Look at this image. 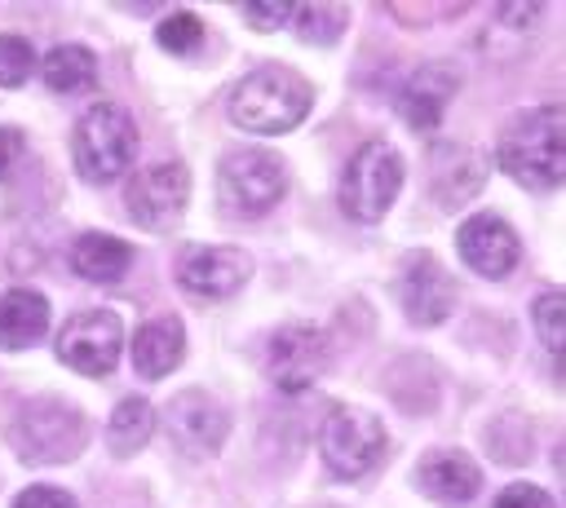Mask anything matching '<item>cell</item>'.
I'll use <instances>...</instances> for the list:
<instances>
[{
    "mask_svg": "<svg viewBox=\"0 0 566 508\" xmlns=\"http://www.w3.org/2000/svg\"><path fill=\"white\" fill-rule=\"evenodd\" d=\"M495 159L500 168L535 190V194H548L562 186L566 177V124H562V106L548 102V106H535V110H522L513 115L500 137H495Z\"/></svg>",
    "mask_w": 566,
    "mask_h": 508,
    "instance_id": "cell-1",
    "label": "cell"
},
{
    "mask_svg": "<svg viewBox=\"0 0 566 508\" xmlns=\"http://www.w3.org/2000/svg\"><path fill=\"white\" fill-rule=\"evenodd\" d=\"M310 106H314L310 80L296 75L292 66H274V62L248 71L230 93V119L261 137L292 133L310 115Z\"/></svg>",
    "mask_w": 566,
    "mask_h": 508,
    "instance_id": "cell-2",
    "label": "cell"
},
{
    "mask_svg": "<svg viewBox=\"0 0 566 508\" xmlns=\"http://www.w3.org/2000/svg\"><path fill=\"white\" fill-rule=\"evenodd\" d=\"M84 437L88 420L57 398H35L9 420V446L27 464H66L84 451Z\"/></svg>",
    "mask_w": 566,
    "mask_h": 508,
    "instance_id": "cell-3",
    "label": "cell"
},
{
    "mask_svg": "<svg viewBox=\"0 0 566 508\" xmlns=\"http://www.w3.org/2000/svg\"><path fill=\"white\" fill-rule=\"evenodd\" d=\"M137 155V124L124 106L97 102L80 115L71 133V159L84 181H111L119 177Z\"/></svg>",
    "mask_w": 566,
    "mask_h": 508,
    "instance_id": "cell-4",
    "label": "cell"
},
{
    "mask_svg": "<svg viewBox=\"0 0 566 508\" xmlns=\"http://www.w3.org/2000/svg\"><path fill=\"white\" fill-rule=\"evenodd\" d=\"M402 177H407L402 155L389 141H380V137L363 141L354 150V159L345 163V172H340V208H345V216L367 221V225L380 221L394 208V199L402 190Z\"/></svg>",
    "mask_w": 566,
    "mask_h": 508,
    "instance_id": "cell-5",
    "label": "cell"
},
{
    "mask_svg": "<svg viewBox=\"0 0 566 508\" xmlns=\"http://www.w3.org/2000/svg\"><path fill=\"white\" fill-rule=\"evenodd\" d=\"M385 446H389L385 424L371 411H363V406H332L327 411L318 451H323V464L332 477H340V481L367 477L385 459Z\"/></svg>",
    "mask_w": 566,
    "mask_h": 508,
    "instance_id": "cell-6",
    "label": "cell"
},
{
    "mask_svg": "<svg viewBox=\"0 0 566 508\" xmlns=\"http://www.w3.org/2000/svg\"><path fill=\"white\" fill-rule=\"evenodd\" d=\"M217 190L230 212L261 216L287 194V172L270 150H230L217 168Z\"/></svg>",
    "mask_w": 566,
    "mask_h": 508,
    "instance_id": "cell-7",
    "label": "cell"
},
{
    "mask_svg": "<svg viewBox=\"0 0 566 508\" xmlns=\"http://www.w3.org/2000/svg\"><path fill=\"white\" fill-rule=\"evenodd\" d=\"M124 349V322L111 309H84L75 314L57 336V358L80 375H111Z\"/></svg>",
    "mask_w": 566,
    "mask_h": 508,
    "instance_id": "cell-8",
    "label": "cell"
},
{
    "mask_svg": "<svg viewBox=\"0 0 566 508\" xmlns=\"http://www.w3.org/2000/svg\"><path fill=\"white\" fill-rule=\"evenodd\" d=\"M186 194H190V172L177 163V159H164V163H150L142 172L128 177L124 186V208L137 225L146 230H168L181 208H186Z\"/></svg>",
    "mask_w": 566,
    "mask_h": 508,
    "instance_id": "cell-9",
    "label": "cell"
},
{
    "mask_svg": "<svg viewBox=\"0 0 566 508\" xmlns=\"http://www.w3.org/2000/svg\"><path fill=\"white\" fill-rule=\"evenodd\" d=\"M455 296H460V287L442 269L438 256H429V252H407L402 256V265H398V300H402V309H407V318L416 327L442 322L455 309Z\"/></svg>",
    "mask_w": 566,
    "mask_h": 508,
    "instance_id": "cell-10",
    "label": "cell"
},
{
    "mask_svg": "<svg viewBox=\"0 0 566 508\" xmlns=\"http://www.w3.org/2000/svg\"><path fill=\"white\" fill-rule=\"evenodd\" d=\"M265 367L274 375L279 389L296 393V389H310L318 380V371L327 367V331L314 327V322H287L270 336V349H265Z\"/></svg>",
    "mask_w": 566,
    "mask_h": 508,
    "instance_id": "cell-11",
    "label": "cell"
},
{
    "mask_svg": "<svg viewBox=\"0 0 566 508\" xmlns=\"http://www.w3.org/2000/svg\"><path fill=\"white\" fill-rule=\"evenodd\" d=\"M164 428L168 437L177 442V451L203 459V455H217L226 433H230V415L217 398H208L203 389H186L177 393L168 406H164Z\"/></svg>",
    "mask_w": 566,
    "mask_h": 508,
    "instance_id": "cell-12",
    "label": "cell"
},
{
    "mask_svg": "<svg viewBox=\"0 0 566 508\" xmlns=\"http://www.w3.org/2000/svg\"><path fill=\"white\" fill-rule=\"evenodd\" d=\"M248 278H252V256L243 247L195 243V247H181V256H177V283L190 296H203V300L234 296Z\"/></svg>",
    "mask_w": 566,
    "mask_h": 508,
    "instance_id": "cell-13",
    "label": "cell"
},
{
    "mask_svg": "<svg viewBox=\"0 0 566 508\" xmlns=\"http://www.w3.org/2000/svg\"><path fill=\"white\" fill-rule=\"evenodd\" d=\"M455 252L464 256V265L482 278H504L513 274L517 256H522V243L513 234V225L500 216V212H473L460 234H455Z\"/></svg>",
    "mask_w": 566,
    "mask_h": 508,
    "instance_id": "cell-14",
    "label": "cell"
},
{
    "mask_svg": "<svg viewBox=\"0 0 566 508\" xmlns=\"http://www.w3.org/2000/svg\"><path fill=\"white\" fill-rule=\"evenodd\" d=\"M460 66L455 62H424V66H416L407 80H402V88H398V115L411 124V128H433L438 119H442V110H447V102L455 97V88H460Z\"/></svg>",
    "mask_w": 566,
    "mask_h": 508,
    "instance_id": "cell-15",
    "label": "cell"
},
{
    "mask_svg": "<svg viewBox=\"0 0 566 508\" xmlns=\"http://www.w3.org/2000/svg\"><path fill=\"white\" fill-rule=\"evenodd\" d=\"M416 486H420L429 499H438V504H447V508H460V504H469V499L478 495L482 468H478L464 451L442 446V451H429V455L420 459Z\"/></svg>",
    "mask_w": 566,
    "mask_h": 508,
    "instance_id": "cell-16",
    "label": "cell"
},
{
    "mask_svg": "<svg viewBox=\"0 0 566 508\" xmlns=\"http://www.w3.org/2000/svg\"><path fill=\"white\" fill-rule=\"evenodd\" d=\"M128 353H133V367H137L142 380H164L186 353V331H181V322L172 314H159V318H150V322H142L133 331V349Z\"/></svg>",
    "mask_w": 566,
    "mask_h": 508,
    "instance_id": "cell-17",
    "label": "cell"
},
{
    "mask_svg": "<svg viewBox=\"0 0 566 508\" xmlns=\"http://www.w3.org/2000/svg\"><path fill=\"white\" fill-rule=\"evenodd\" d=\"M429 181H433V194H438L442 208H460L464 199H473L482 190L486 168H482V159L469 146H438Z\"/></svg>",
    "mask_w": 566,
    "mask_h": 508,
    "instance_id": "cell-18",
    "label": "cell"
},
{
    "mask_svg": "<svg viewBox=\"0 0 566 508\" xmlns=\"http://www.w3.org/2000/svg\"><path fill=\"white\" fill-rule=\"evenodd\" d=\"M49 331V300L31 287H9L0 296V349H31Z\"/></svg>",
    "mask_w": 566,
    "mask_h": 508,
    "instance_id": "cell-19",
    "label": "cell"
},
{
    "mask_svg": "<svg viewBox=\"0 0 566 508\" xmlns=\"http://www.w3.org/2000/svg\"><path fill=\"white\" fill-rule=\"evenodd\" d=\"M128 265H133V247L124 239H115V234L88 230V234H80L71 243V269L80 278H88V283H115V278L128 274Z\"/></svg>",
    "mask_w": 566,
    "mask_h": 508,
    "instance_id": "cell-20",
    "label": "cell"
},
{
    "mask_svg": "<svg viewBox=\"0 0 566 508\" xmlns=\"http://www.w3.org/2000/svg\"><path fill=\"white\" fill-rule=\"evenodd\" d=\"M35 66L53 93H84L97 84V57L84 44H53Z\"/></svg>",
    "mask_w": 566,
    "mask_h": 508,
    "instance_id": "cell-21",
    "label": "cell"
},
{
    "mask_svg": "<svg viewBox=\"0 0 566 508\" xmlns=\"http://www.w3.org/2000/svg\"><path fill=\"white\" fill-rule=\"evenodd\" d=\"M150 428H155L150 402L137 398V393H128V398L111 411V420H106V446H111L115 455H137V451L150 442Z\"/></svg>",
    "mask_w": 566,
    "mask_h": 508,
    "instance_id": "cell-22",
    "label": "cell"
},
{
    "mask_svg": "<svg viewBox=\"0 0 566 508\" xmlns=\"http://www.w3.org/2000/svg\"><path fill=\"white\" fill-rule=\"evenodd\" d=\"M345 18H349L345 4H296V9H292L296 35H301L305 44H336L340 31H345Z\"/></svg>",
    "mask_w": 566,
    "mask_h": 508,
    "instance_id": "cell-23",
    "label": "cell"
},
{
    "mask_svg": "<svg viewBox=\"0 0 566 508\" xmlns=\"http://www.w3.org/2000/svg\"><path fill=\"white\" fill-rule=\"evenodd\" d=\"M531 322H535V336L544 340V349L562 362V336H566V300H562V292H539L531 300Z\"/></svg>",
    "mask_w": 566,
    "mask_h": 508,
    "instance_id": "cell-24",
    "label": "cell"
},
{
    "mask_svg": "<svg viewBox=\"0 0 566 508\" xmlns=\"http://www.w3.org/2000/svg\"><path fill=\"white\" fill-rule=\"evenodd\" d=\"M155 40H159V49H168V53H195V49L203 44V22H199L190 9H177V13H168V18L155 27Z\"/></svg>",
    "mask_w": 566,
    "mask_h": 508,
    "instance_id": "cell-25",
    "label": "cell"
},
{
    "mask_svg": "<svg viewBox=\"0 0 566 508\" xmlns=\"http://www.w3.org/2000/svg\"><path fill=\"white\" fill-rule=\"evenodd\" d=\"M35 75V49L22 35H0V88H18Z\"/></svg>",
    "mask_w": 566,
    "mask_h": 508,
    "instance_id": "cell-26",
    "label": "cell"
},
{
    "mask_svg": "<svg viewBox=\"0 0 566 508\" xmlns=\"http://www.w3.org/2000/svg\"><path fill=\"white\" fill-rule=\"evenodd\" d=\"M491 508H553V499H548V490H539L531 481H513L500 490V499Z\"/></svg>",
    "mask_w": 566,
    "mask_h": 508,
    "instance_id": "cell-27",
    "label": "cell"
},
{
    "mask_svg": "<svg viewBox=\"0 0 566 508\" xmlns=\"http://www.w3.org/2000/svg\"><path fill=\"white\" fill-rule=\"evenodd\" d=\"M292 9H296L292 0H274V4H261V0H256V4H243L248 22H252L256 31H274V27H283V22L292 18Z\"/></svg>",
    "mask_w": 566,
    "mask_h": 508,
    "instance_id": "cell-28",
    "label": "cell"
},
{
    "mask_svg": "<svg viewBox=\"0 0 566 508\" xmlns=\"http://www.w3.org/2000/svg\"><path fill=\"white\" fill-rule=\"evenodd\" d=\"M13 508H75V499L66 490H57V486H27L13 499Z\"/></svg>",
    "mask_w": 566,
    "mask_h": 508,
    "instance_id": "cell-29",
    "label": "cell"
},
{
    "mask_svg": "<svg viewBox=\"0 0 566 508\" xmlns=\"http://www.w3.org/2000/svg\"><path fill=\"white\" fill-rule=\"evenodd\" d=\"M27 155V137H22V128H13V124H0V181L13 172V163Z\"/></svg>",
    "mask_w": 566,
    "mask_h": 508,
    "instance_id": "cell-30",
    "label": "cell"
}]
</instances>
